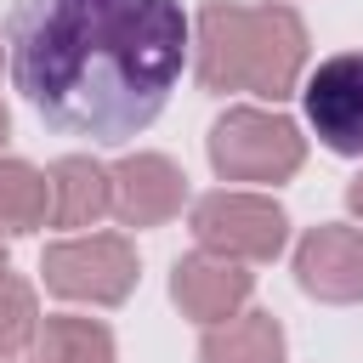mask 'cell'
Wrapping results in <instances>:
<instances>
[{"label":"cell","mask_w":363,"mask_h":363,"mask_svg":"<svg viewBox=\"0 0 363 363\" xmlns=\"http://www.w3.org/2000/svg\"><path fill=\"white\" fill-rule=\"evenodd\" d=\"M0 272H6V250H0Z\"/></svg>","instance_id":"cell-17"},{"label":"cell","mask_w":363,"mask_h":363,"mask_svg":"<svg viewBox=\"0 0 363 363\" xmlns=\"http://www.w3.org/2000/svg\"><path fill=\"white\" fill-rule=\"evenodd\" d=\"M306 62V28L289 6H233L210 0L199 11V79L204 91L289 96Z\"/></svg>","instance_id":"cell-2"},{"label":"cell","mask_w":363,"mask_h":363,"mask_svg":"<svg viewBox=\"0 0 363 363\" xmlns=\"http://www.w3.org/2000/svg\"><path fill=\"white\" fill-rule=\"evenodd\" d=\"M193 233L227 261H272L284 250V210L261 193H210L193 204Z\"/></svg>","instance_id":"cell-4"},{"label":"cell","mask_w":363,"mask_h":363,"mask_svg":"<svg viewBox=\"0 0 363 363\" xmlns=\"http://www.w3.org/2000/svg\"><path fill=\"white\" fill-rule=\"evenodd\" d=\"M204 363H284V329L267 312H244L204 335Z\"/></svg>","instance_id":"cell-11"},{"label":"cell","mask_w":363,"mask_h":363,"mask_svg":"<svg viewBox=\"0 0 363 363\" xmlns=\"http://www.w3.org/2000/svg\"><path fill=\"white\" fill-rule=\"evenodd\" d=\"M34 363H113V335L91 318H51Z\"/></svg>","instance_id":"cell-13"},{"label":"cell","mask_w":363,"mask_h":363,"mask_svg":"<svg viewBox=\"0 0 363 363\" xmlns=\"http://www.w3.org/2000/svg\"><path fill=\"white\" fill-rule=\"evenodd\" d=\"M346 204H352V216H363V176L346 187Z\"/></svg>","instance_id":"cell-15"},{"label":"cell","mask_w":363,"mask_h":363,"mask_svg":"<svg viewBox=\"0 0 363 363\" xmlns=\"http://www.w3.org/2000/svg\"><path fill=\"white\" fill-rule=\"evenodd\" d=\"M45 284L68 301H96V306H113L130 295L136 284V255L125 238L113 233H96V238H74V244H51L45 261H40Z\"/></svg>","instance_id":"cell-5"},{"label":"cell","mask_w":363,"mask_h":363,"mask_svg":"<svg viewBox=\"0 0 363 363\" xmlns=\"http://www.w3.org/2000/svg\"><path fill=\"white\" fill-rule=\"evenodd\" d=\"M45 176L23 159H6L0 164V233H34L45 221Z\"/></svg>","instance_id":"cell-12"},{"label":"cell","mask_w":363,"mask_h":363,"mask_svg":"<svg viewBox=\"0 0 363 363\" xmlns=\"http://www.w3.org/2000/svg\"><path fill=\"white\" fill-rule=\"evenodd\" d=\"M250 284H255V278H250L238 261H227V255H187V261H176V272H170L176 306H182L187 318H199V323L227 318V312L250 295Z\"/></svg>","instance_id":"cell-9"},{"label":"cell","mask_w":363,"mask_h":363,"mask_svg":"<svg viewBox=\"0 0 363 363\" xmlns=\"http://www.w3.org/2000/svg\"><path fill=\"white\" fill-rule=\"evenodd\" d=\"M301 102H306V119L329 153H346V159L363 153V51L323 57L306 74Z\"/></svg>","instance_id":"cell-6"},{"label":"cell","mask_w":363,"mask_h":363,"mask_svg":"<svg viewBox=\"0 0 363 363\" xmlns=\"http://www.w3.org/2000/svg\"><path fill=\"white\" fill-rule=\"evenodd\" d=\"M45 193H51V204H45L51 227H91L102 210H113L108 170L91 159H57L45 176Z\"/></svg>","instance_id":"cell-10"},{"label":"cell","mask_w":363,"mask_h":363,"mask_svg":"<svg viewBox=\"0 0 363 363\" xmlns=\"http://www.w3.org/2000/svg\"><path fill=\"white\" fill-rule=\"evenodd\" d=\"M187 176L164 159V153H136V159H119L108 170V187H113V216L125 227H153L164 216L182 210V187Z\"/></svg>","instance_id":"cell-8"},{"label":"cell","mask_w":363,"mask_h":363,"mask_svg":"<svg viewBox=\"0 0 363 363\" xmlns=\"http://www.w3.org/2000/svg\"><path fill=\"white\" fill-rule=\"evenodd\" d=\"M210 164L227 182H284L301 170V130L284 113L233 108L210 130Z\"/></svg>","instance_id":"cell-3"},{"label":"cell","mask_w":363,"mask_h":363,"mask_svg":"<svg viewBox=\"0 0 363 363\" xmlns=\"http://www.w3.org/2000/svg\"><path fill=\"white\" fill-rule=\"evenodd\" d=\"M34 340V289L0 272V357H17Z\"/></svg>","instance_id":"cell-14"},{"label":"cell","mask_w":363,"mask_h":363,"mask_svg":"<svg viewBox=\"0 0 363 363\" xmlns=\"http://www.w3.org/2000/svg\"><path fill=\"white\" fill-rule=\"evenodd\" d=\"M0 136H6V108H0Z\"/></svg>","instance_id":"cell-16"},{"label":"cell","mask_w":363,"mask_h":363,"mask_svg":"<svg viewBox=\"0 0 363 363\" xmlns=\"http://www.w3.org/2000/svg\"><path fill=\"white\" fill-rule=\"evenodd\" d=\"M295 278L318 301H363V233L312 227L295 250Z\"/></svg>","instance_id":"cell-7"},{"label":"cell","mask_w":363,"mask_h":363,"mask_svg":"<svg viewBox=\"0 0 363 363\" xmlns=\"http://www.w3.org/2000/svg\"><path fill=\"white\" fill-rule=\"evenodd\" d=\"M6 68L51 130L130 142L187 68V11L182 0H11Z\"/></svg>","instance_id":"cell-1"}]
</instances>
